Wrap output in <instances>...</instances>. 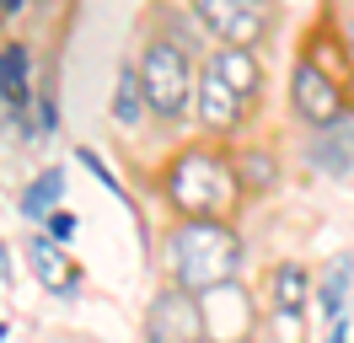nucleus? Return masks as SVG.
<instances>
[{
	"mask_svg": "<svg viewBox=\"0 0 354 343\" xmlns=\"http://www.w3.org/2000/svg\"><path fill=\"white\" fill-rule=\"evenodd\" d=\"M161 188L177 204V214H188V220H231L236 204L247 198L236 161L221 156V150H209V145L177 150L172 167L161 172Z\"/></svg>",
	"mask_w": 354,
	"mask_h": 343,
	"instance_id": "f257e3e1",
	"label": "nucleus"
},
{
	"mask_svg": "<svg viewBox=\"0 0 354 343\" xmlns=\"http://www.w3.org/2000/svg\"><path fill=\"white\" fill-rule=\"evenodd\" d=\"M59 193H65V172L59 167L38 172V177L27 183V193H22V214L27 220H48V214L59 210Z\"/></svg>",
	"mask_w": 354,
	"mask_h": 343,
	"instance_id": "4468645a",
	"label": "nucleus"
},
{
	"mask_svg": "<svg viewBox=\"0 0 354 343\" xmlns=\"http://www.w3.org/2000/svg\"><path fill=\"white\" fill-rule=\"evenodd\" d=\"M290 107H295V118H301L306 129L349 124V91H344V81L328 75L311 54L295 59V70H290Z\"/></svg>",
	"mask_w": 354,
	"mask_h": 343,
	"instance_id": "20e7f679",
	"label": "nucleus"
},
{
	"mask_svg": "<svg viewBox=\"0 0 354 343\" xmlns=\"http://www.w3.org/2000/svg\"><path fill=\"white\" fill-rule=\"evenodd\" d=\"M22 6H27V0H0V27H6V21H17V17H22Z\"/></svg>",
	"mask_w": 354,
	"mask_h": 343,
	"instance_id": "6ab92c4d",
	"label": "nucleus"
},
{
	"mask_svg": "<svg viewBox=\"0 0 354 343\" xmlns=\"http://www.w3.org/2000/svg\"><path fill=\"white\" fill-rule=\"evenodd\" d=\"M27 43H6L0 48V102L11 107L17 118H27V102H32V75H27Z\"/></svg>",
	"mask_w": 354,
	"mask_h": 343,
	"instance_id": "9d476101",
	"label": "nucleus"
},
{
	"mask_svg": "<svg viewBox=\"0 0 354 343\" xmlns=\"http://www.w3.org/2000/svg\"><path fill=\"white\" fill-rule=\"evenodd\" d=\"M145 343H204V311L194 290H161L151 300V311H145Z\"/></svg>",
	"mask_w": 354,
	"mask_h": 343,
	"instance_id": "423d86ee",
	"label": "nucleus"
},
{
	"mask_svg": "<svg viewBox=\"0 0 354 343\" xmlns=\"http://www.w3.org/2000/svg\"><path fill=\"white\" fill-rule=\"evenodd\" d=\"M236 172H242V188L247 193H268L274 183H279V161H274L268 150H247L242 161H236Z\"/></svg>",
	"mask_w": 354,
	"mask_h": 343,
	"instance_id": "dca6fc26",
	"label": "nucleus"
},
{
	"mask_svg": "<svg viewBox=\"0 0 354 343\" xmlns=\"http://www.w3.org/2000/svg\"><path fill=\"white\" fill-rule=\"evenodd\" d=\"M0 343H6V322H0Z\"/></svg>",
	"mask_w": 354,
	"mask_h": 343,
	"instance_id": "4be33fe9",
	"label": "nucleus"
},
{
	"mask_svg": "<svg viewBox=\"0 0 354 343\" xmlns=\"http://www.w3.org/2000/svg\"><path fill=\"white\" fill-rule=\"evenodd\" d=\"M349 279H354V257H333L328 279H322V290H317V300H322V317H328V322H344V295H349Z\"/></svg>",
	"mask_w": 354,
	"mask_h": 343,
	"instance_id": "2eb2a0df",
	"label": "nucleus"
},
{
	"mask_svg": "<svg viewBox=\"0 0 354 343\" xmlns=\"http://www.w3.org/2000/svg\"><path fill=\"white\" fill-rule=\"evenodd\" d=\"M145 113H151V102H145V86H140V64H124V70H118V86H113V124L140 129Z\"/></svg>",
	"mask_w": 354,
	"mask_h": 343,
	"instance_id": "f8f14e48",
	"label": "nucleus"
},
{
	"mask_svg": "<svg viewBox=\"0 0 354 343\" xmlns=\"http://www.w3.org/2000/svg\"><path fill=\"white\" fill-rule=\"evenodd\" d=\"M311 161H317L322 172H333V177H349V167H354V134H349V124L317 129V140H311Z\"/></svg>",
	"mask_w": 354,
	"mask_h": 343,
	"instance_id": "ddd939ff",
	"label": "nucleus"
},
{
	"mask_svg": "<svg viewBox=\"0 0 354 343\" xmlns=\"http://www.w3.org/2000/svg\"><path fill=\"white\" fill-rule=\"evenodd\" d=\"M194 113H199V129H204V134L225 140V134H236V129L247 124V113H252V107L231 91V81L215 70V59H204L199 64V91H194Z\"/></svg>",
	"mask_w": 354,
	"mask_h": 343,
	"instance_id": "0eeeda50",
	"label": "nucleus"
},
{
	"mask_svg": "<svg viewBox=\"0 0 354 343\" xmlns=\"http://www.w3.org/2000/svg\"><path fill=\"white\" fill-rule=\"evenodd\" d=\"M328 343H349V327H344V322H333V333H328Z\"/></svg>",
	"mask_w": 354,
	"mask_h": 343,
	"instance_id": "aec40b11",
	"label": "nucleus"
},
{
	"mask_svg": "<svg viewBox=\"0 0 354 343\" xmlns=\"http://www.w3.org/2000/svg\"><path fill=\"white\" fill-rule=\"evenodd\" d=\"M11 279H17V263H11V247L0 241V284H11Z\"/></svg>",
	"mask_w": 354,
	"mask_h": 343,
	"instance_id": "a211bd4d",
	"label": "nucleus"
},
{
	"mask_svg": "<svg viewBox=\"0 0 354 343\" xmlns=\"http://www.w3.org/2000/svg\"><path fill=\"white\" fill-rule=\"evenodd\" d=\"M209 59H215V70L231 81V91H236L247 107H258V97H263V64H258V54H252L247 43H221Z\"/></svg>",
	"mask_w": 354,
	"mask_h": 343,
	"instance_id": "1a4fd4ad",
	"label": "nucleus"
},
{
	"mask_svg": "<svg viewBox=\"0 0 354 343\" xmlns=\"http://www.w3.org/2000/svg\"><path fill=\"white\" fill-rule=\"evenodd\" d=\"M167 274L183 290H221L242 274V236L231 220H177L167 236Z\"/></svg>",
	"mask_w": 354,
	"mask_h": 343,
	"instance_id": "f03ea898",
	"label": "nucleus"
},
{
	"mask_svg": "<svg viewBox=\"0 0 354 343\" xmlns=\"http://www.w3.org/2000/svg\"><path fill=\"white\" fill-rule=\"evenodd\" d=\"M268 300H274L279 317H306V300H311L306 268H301V263H279V268L268 274Z\"/></svg>",
	"mask_w": 354,
	"mask_h": 343,
	"instance_id": "9b49d317",
	"label": "nucleus"
},
{
	"mask_svg": "<svg viewBox=\"0 0 354 343\" xmlns=\"http://www.w3.org/2000/svg\"><path fill=\"white\" fill-rule=\"evenodd\" d=\"M344 48H349V59H354V17L344 21Z\"/></svg>",
	"mask_w": 354,
	"mask_h": 343,
	"instance_id": "412c9836",
	"label": "nucleus"
},
{
	"mask_svg": "<svg viewBox=\"0 0 354 343\" xmlns=\"http://www.w3.org/2000/svg\"><path fill=\"white\" fill-rule=\"evenodd\" d=\"M27 263H32V274H38V284H44L48 295H75L81 290V268L65 257V247L54 241V236H32L27 241Z\"/></svg>",
	"mask_w": 354,
	"mask_h": 343,
	"instance_id": "6e6552de",
	"label": "nucleus"
},
{
	"mask_svg": "<svg viewBox=\"0 0 354 343\" xmlns=\"http://www.w3.org/2000/svg\"><path fill=\"white\" fill-rule=\"evenodd\" d=\"M140 86L151 102L156 124H183L194 113V91H199V70L183 38H151L140 48Z\"/></svg>",
	"mask_w": 354,
	"mask_h": 343,
	"instance_id": "7ed1b4c3",
	"label": "nucleus"
},
{
	"mask_svg": "<svg viewBox=\"0 0 354 343\" xmlns=\"http://www.w3.org/2000/svg\"><path fill=\"white\" fill-rule=\"evenodd\" d=\"M48 236H54V241H70V236H75V214L54 210V214H48Z\"/></svg>",
	"mask_w": 354,
	"mask_h": 343,
	"instance_id": "f3484780",
	"label": "nucleus"
},
{
	"mask_svg": "<svg viewBox=\"0 0 354 343\" xmlns=\"http://www.w3.org/2000/svg\"><path fill=\"white\" fill-rule=\"evenodd\" d=\"M188 11L221 43H263L274 27V0H188Z\"/></svg>",
	"mask_w": 354,
	"mask_h": 343,
	"instance_id": "39448f33",
	"label": "nucleus"
}]
</instances>
